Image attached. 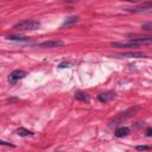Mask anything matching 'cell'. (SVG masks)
Wrapping results in <instances>:
<instances>
[{
    "instance_id": "obj_8",
    "label": "cell",
    "mask_w": 152,
    "mask_h": 152,
    "mask_svg": "<svg viewBox=\"0 0 152 152\" xmlns=\"http://www.w3.org/2000/svg\"><path fill=\"white\" fill-rule=\"evenodd\" d=\"M151 10V5L146 4L145 6H140V7H132V8H126V11L128 12H134V13H141L144 11H150Z\"/></svg>"
},
{
    "instance_id": "obj_14",
    "label": "cell",
    "mask_w": 152,
    "mask_h": 152,
    "mask_svg": "<svg viewBox=\"0 0 152 152\" xmlns=\"http://www.w3.org/2000/svg\"><path fill=\"white\" fill-rule=\"evenodd\" d=\"M142 30H145V31H150V30H152V24L148 23V24H146V25H142Z\"/></svg>"
},
{
    "instance_id": "obj_3",
    "label": "cell",
    "mask_w": 152,
    "mask_h": 152,
    "mask_svg": "<svg viewBox=\"0 0 152 152\" xmlns=\"http://www.w3.org/2000/svg\"><path fill=\"white\" fill-rule=\"evenodd\" d=\"M64 45V42L62 40H48V42H43V43H39L38 46L39 48H59V46H63Z\"/></svg>"
},
{
    "instance_id": "obj_9",
    "label": "cell",
    "mask_w": 152,
    "mask_h": 152,
    "mask_svg": "<svg viewBox=\"0 0 152 152\" xmlns=\"http://www.w3.org/2000/svg\"><path fill=\"white\" fill-rule=\"evenodd\" d=\"M75 97H76V100H78V101L89 102V96H88V94L84 93V91H81V90L75 91Z\"/></svg>"
},
{
    "instance_id": "obj_16",
    "label": "cell",
    "mask_w": 152,
    "mask_h": 152,
    "mask_svg": "<svg viewBox=\"0 0 152 152\" xmlns=\"http://www.w3.org/2000/svg\"><path fill=\"white\" fill-rule=\"evenodd\" d=\"M135 148L138 151H144V150H150V146H137Z\"/></svg>"
},
{
    "instance_id": "obj_5",
    "label": "cell",
    "mask_w": 152,
    "mask_h": 152,
    "mask_svg": "<svg viewBox=\"0 0 152 152\" xmlns=\"http://www.w3.org/2000/svg\"><path fill=\"white\" fill-rule=\"evenodd\" d=\"M128 37H131V40L137 42L138 44H142V43H150V42H151V37H150V36H137V34L132 36V34H129Z\"/></svg>"
},
{
    "instance_id": "obj_4",
    "label": "cell",
    "mask_w": 152,
    "mask_h": 152,
    "mask_svg": "<svg viewBox=\"0 0 152 152\" xmlns=\"http://www.w3.org/2000/svg\"><path fill=\"white\" fill-rule=\"evenodd\" d=\"M140 44H138L137 42H133V40H129V42H115V43H112V46L114 48H135Z\"/></svg>"
},
{
    "instance_id": "obj_15",
    "label": "cell",
    "mask_w": 152,
    "mask_h": 152,
    "mask_svg": "<svg viewBox=\"0 0 152 152\" xmlns=\"http://www.w3.org/2000/svg\"><path fill=\"white\" fill-rule=\"evenodd\" d=\"M68 66H70L69 62H62V63L58 64V68H68Z\"/></svg>"
},
{
    "instance_id": "obj_12",
    "label": "cell",
    "mask_w": 152,
    "mask_h": 152,
    "mask_svg": "<svg viewBox=\"0 0 152 152\" xmlns=\"http://www.w3.org/2000/svg\"><path fill=\"white\" fill-rule=\"evenodd\" d=\"M15 133H17L18 135H20V137H28V135H33V132H31V131H28V129H26V128H23V127L18 128V129L15 131Z\"/></svg>"
},
{
    "instance_id": "obj_10",
    "label": "cell",
    "mask_w": 152,
    "mask_h": 152,
    "mask_svg": "<svg viewBox=\"0 0 152 152\" xmlns=\"http://www.w3.org/2000/svg\"><path fill=\"white\" fill-rule=\"evenodd\" d=\"M128 133H129V128H128V127H119V128L115 129V135H116L118 138L126 137Z\"/></svg>"
},
{
    "instance_id": "obj_18",
    "label": "cell",
    "mask_w": 152,
    "mask_h": 152,
    "mask_svg": "<svg viewBox=\"0 0 152 152\" xmlns=\"http://www.w3.org/2000/svg\"><path fill=\"white\" fill-rule=\"evenodd\" d=\"M126 1H131V2H138L139 0H126Z\"/></svg>"
},
{
    "instance_id": "obj_17",
    "label": "cell",
    "mask_w": 152,
    "mask_h": 152,
    "mask_svg": "<svg viewBox=\"0 0 152 152\" xmlns=\"http://www.w3.org/2000/svg\"><path fill=\"white\" fill-rule=\"evenodd\" d=\"M151 132H152V129H151V128H148V129L146 131V135H147V137H151Z\"/></svg>"
},
{
    "instance_id": "obj_13",
    "label": "cell",
    "mask_w": 152,
    "mask_h": 152,
    "mask_svg": "<svg viewBox=\"0 0 152 152\" xmlns=\"http://www.w3.org/2000/svg\"><path fill=\"white\" fill-rule=\"evenodd\" d=\"M77 20H78V17H70V18H68V19L63 23V25H62V26H70V25H72V24L77 23Z\"/></svg>"
},
{
    "instance_id": "obj_6",
    "label": "cell",
    "mask_w": 152,
    "mask_h": 152,
    "mask_svg": "<svg viewBox=\"0 0 152 152\" xmlns=\"http://www.w3.org/2000/svg\"><path fill=\"white\" fill-rule=\"evenodd\" d=\"M114 97H115V94H114L113 91L102 93V94H100V95L97 96L99 101H100V102H103V103H106V102H109V101H110V100H113Z\"/></svg>"
},
{
    "instance_id": "obj_2",
    "label": "cell",
    "mask_w": 152,
    "mask_h": 152,
    "mask_svg": "<svg viewBox=\"0 0 152 152\" xmlns=\"http://www.w3.org/2000/svg\"><path fill=\"white\" fill-rule=\"evenodd\" d=\"M25 76H26V72H25V71H23V70H14V71H12V72L10 74V76H8V82H10L11 84H14L17 81L24 78Z\"/></svg>"
},
{
    "instance_id": "obj_11",
    "label": "cell",
    "mask_w": 152,
    "mask_h": 152,
    "mask_svg": "<svg viewBox=\"0 0 152 152\" xmlns=\"http://www.w3.org/2000/svg\"><path fill=\"white\" fill-rule=\"evenodd\" d=\"M6 38L10 39V40H15V42H30V38L25 37V36H14V34H12V36H7Z\"/></svg>"
},
{
    "instance_id": "obj_7",
    "label": "cell",
    "mask_w": 152,
    "mask_h": 152,
    "mask_svg": "<svg viewBox=\"0 0 152 152\" xmlns=\"http://www.w3.org/2000/svg\"><path fill=\"white\" fill-rule=\"evenodd\" d=\"M115 56H118V57H128V58H140V57H146V55L142 53V52H122V53H116Z\"/></svg>"
},
{
    "instance_id": "obj_1",
    "label": "cell",
    "mask_w": 152,
    "mask_h": 152,
    "mask_svg": "<svg viewBox=\"0 0 152 152\" xmlns=\"http://www.w3.org/2000/svg\"><path fill=\"white\" fill-rule=\"evenodd\" d=\"M40 24L37 21V20H31V19H27V20H24V21H20L18 23L14 28L17 30H21V31H34L37 28H39Z\"/></svg>"
}]
</instances>
